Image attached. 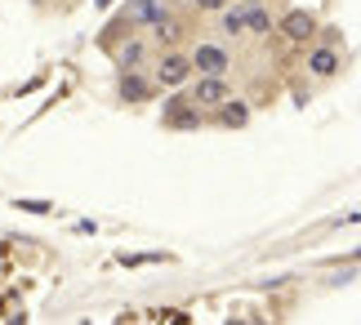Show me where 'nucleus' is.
<instances>
[{"label": "nucleus", "instance_id": "nucleus-1", "mask_svg": "<svg viewBox=\"0 0 361 325\" xmlns=\"http://www.w3.org/2000/svg\"><path fill=\"white\" fill-rule=\"evenodd\" d=\"M170 130H197L201 125V107L192 103L188 94H174V98H165V116H161Z\"/></svg>", "mask_w": 361, "mask_h": 325}, {"label": "nucleus", "instance_id": "nucleus-2", "mask_svg": "<svg viewBox=\"0 0 361 325\" xmlns=\"http://www.w3.org/2000/svg\"><path fill=\"white\" fill-rule=\"evenodd\" d=\"M192 67H201V76H224L232 59L219 45H197V54H192Z\"/></svg>", "mask_w": 361, "mask_h": 325}, {"label": "nucleus", "instance_id": "nucleus-3", "mask_svg": "<svg viewBox=\"0 0 361 325\" xmlns=\"http://www.w3.org/2000/svg\"><path fill=\"white\" fill-rule=\"evenodd\" d=\"M281 32L295 40V45H303V40H312V36H317V18H312L308 9H290L286 18H281Z\"/></svg>", "mask_w": 361, "mask_h": 325}, {"label": "nucleus", "instance_id": "nucleus-4", "mask_svg": "<svg viewBox=\"0 0 361 325\" xmlns=\"http://www.w3.org/2000/svg\"><path fill=\"white\" fill-rule=\"evenodd\" d=\"M224 98H228L224 76H201V80H197V90H192V103H197V107H219Z\"/></svg>", "mask_w": 361, "mask_h": 325}, {"label": "nucleus", "instance_id": "nucleus-5", "mask_svg": "<svg viewBox=\"0 0 361 325\" xmlns=\"http://www.w3.org/2000/svg\"><path fill=\"white\" fill-rule=\"evenodd\" d=\"M188 76H192V63L183 59V54H165L161 67H157V80L161 85H183Z\"/></svg>", "mask_w": 361, "mask_h": 325}, {"label": "nucleus", "instance_id": "nucleus-6", "mask_svg": "<svg viewBox=\"0 0 361 325\" xmlns=\"http://www.w3.org/2000/svg\"><path fill=\"white\" fill-rule=\"evenodd\" d=\"M161 13H165V9H161V0H130L125 18H130V27H138V23H147V27H152V23L161 18Z\"/></svg>", "mask_w": 361, "mask_h": 325}, {"label": "nucleus", "instance_id": "nucleus-7", "mask_svg": "<svg viewBox=\"0 0 361 325\" xmlns=\"http://www.w3.org/2000/svg\"><path fill=\"white\" fill-rule=\"evenodd\" d=\"M250 121V107L241 103H232V98H224V103H219V125H228V130H241V125Z\"/></svg>", "mask_w": 361, "mask_h": 325}, {"label": "nucleus", "instance_id": "nucleus-8", "mask_svg": "<svg viewBox=\"0 0 361 325\" xmlns=\"http://www.w3.org/2000/svg\"><path fill=\"white\" fill-rule=\"evenodd\" d=\"M308 67H312V76H335L339 72V54L335 49H312V59H308Z\"/></svg>", "mask_w": 361, "mask_h": 325}, {"label": "nucleus", "instance_id": "nucleus-9", "mask_svg": "<svg viewBox=\"0 0 361 325\" xmlns=\"http://www.w3.org/2000/svg\"><path fill=\"white\" fill-rule=\"evenodd\" d=\"M143 98H147V80L134 76V72H125L121 76V103H143Z\"/></svg>", "mask_w": 361, "mask_h": 325}, {"label": "nucleus", "instance_id": "nucleus-10", "mask_svg": "<svg viewBox=\"0 0 361 325\" xmlns=\"http://www.w3.org/2000/svg\"><path fill=\"white\" fill-rule=\"evenodd\" d=\"M152 36H157L161 45H178V36H183V27H178V23L170 18V13H161V18L152 23Z\"/></svg>", "mask_w": 361, "mask_h": 325}, {"label": "nucleus", "instance_id": "nucleus-11", "mask_svg": "<svg viewBox=\"0 0 361 325\" xmlns=\"http://www.w3.org/2000/svg\"><path fill=\"white\" fill-rule=\"evenodd\" d=\"M245 32H259V36H263V32H272V18H268V13L259 9V0H255V5L245 9Z\"/></svg>", "mask_w": 361, "mask_h": 325}, {"label": "nucleus", "instance_id": "nucleus-12", "mask_svg": "<svg viewBox=\"0 0 361 325\" xmlns=\"http://www.w3.org/2000/svg\"><path fill=\"white\" fill-rule=\"evenodd\" d=\"M138 59H143V45H138V40H130L125 49H116V63L125 67V72H134V63H138Z\"/></svg>", "mask_w": 361, "mask_h": 325}, {"label": "nucleus", "instance_id": "nucleus-13", "mask_svg": "<svg viewBox=\"0 0 361 325\" xmlns=\"http://www.w3.org/2000/svg\"><path fill=\"white\" fill-rule=\"evenodd\" d=\"M250 5H255V0H250ZM250 5H241V9H228L224 13V32H232V36H237V32H245V9Z\"/></svg>", "mask_w": 361, "mask_h": 325}, {"label": "nucleus", "instance_id": "nucleus-14", "mask_svg": "<svg viewBox=\"0 0 361 325\" xmlns=\"http://www.w3.org/2000/svg\"><path fill=\"white\" fill-rule=\"evenodd\" d=\"M13 205H18V209H27V214H49V201H13Z\"/></svg>", "mask_w": 361, "mask_h": 325}, {"label": "nucleus", "instance_id": "nucleus-15", "mask_svg": "<svg viewBox=\"0 0 361 325\" xmlns=\"http://www.w3.org/2000/svg\"><path fill=\"white\" fill-rule=\"evenodd\" d=\"M197 9H228V0H197Z\"/></svg>", "mask_w": 361, "mask_h": 325}, {"label": "nucleus", "instance_id": "nucleus-16", "mask_svg": "<svg viewBox=\"0 0 361 325\" xmlns=\"http://www.w3.org/2000/svg\"><path fill=\"white\" fill-rule=\"evenodd\" d=\"M94 5H99V9H107V5H112V0H94Z\"/></svg>", "mask_w": 361, "mask_h": 325}]
</instances>
